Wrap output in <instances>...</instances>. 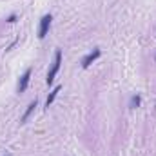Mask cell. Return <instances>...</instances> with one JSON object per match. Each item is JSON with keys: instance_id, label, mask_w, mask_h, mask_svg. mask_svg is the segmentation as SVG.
<instances>
[{"instance_id": "1", "label": "cell", "mask_w": 156, "mask_h": 156, "mask_svg": "<svg viewBox=\"0 0 156 156\" xmlns=\"http://www.w3.org/2000/svg\"><path fill=\"white\" fill-rule=\"evenodd\" d=\"M60 66H62V49H56L55 51V62H53V66H51V69L47 73V78H45L47 85H53L55 78H56L58 71H60Z\"/></svg>"}, {"instance_id": "2", "label": "cell", "mask_w": 156, "mask_h": 156, "mask_svg": "<svg viewBox=\"0 0 156 156\" xmlns=\"http://www.w3.org/2000/svg\"><path fill=\"white\" fill-rule=\"evenodd\" d=\"M51 22H53V15H51V13L42 16V20H40V26H38V38H45V35L49 33Z\"/></svg>"}, {"instance_id": "3", "label": "cell", "mask_w": 156, "mask_h": 156, "mask_svg": "<svg viewBox=\"0 0 156 156\" xmlns=\"http://www.w3.org/2000/svg\"><path fill=\"white\" fill-rule=\"evenodd\" d=\"M100 55H102V51H100L98 47H94V49H93L89 55H85V56L82 58V67H83V69H87V67H89L93 62H96V60L100 58Z\"/></svg>"}, {"instance_id": "4", "label": "cell", "mask_w": 156, "mask_h": 156, "mask_svg": "<svg viewBox=\"0 0 156 156\" xmlns=\"http://www.w3.org/2000/svg\"><path fill=\"white\" fill-rule=\"evenodd\" d=\"M31 73H33V69H31V67H27V69L24 71V75L20 76L18 87H16V91H18V93H26V89H27V85H29V80H31Z\"/></svg>"}, {"instance_id": "5", "label": "cell", "mask_w": 156, "mask_h": 156, "mask_svg": "<svg viewBox=\"0 0 156 156\" xmlns=\"http://www.w3.org/2000/svg\"><path fill=\"white\" fill-rule=\"evenodd\" d=\"M37 105H38V100L35 98V100H33V102H31V104L27 105V109H26V113L22 115V118H20V123H26V122H27V118H29L31 115H33V111H35V107H37Z\"/></svg>"}, {"instance_id": "6", "label": "cell", "mask_w": 156, "mask_h": 156, "mask_svg": "<svg viewBox=\"0 0 156 156\" xmlns=\"http://www.w3.org/2000/svg\"><path fill=\"white\" fill-rule=\"evenodd\" d=\"M60 91H62V85H56V87L49 93V96H47V100H45V107H49V105L55 102V98L58 96V93H60Z\"/></svg>"}, {"instance_id": "7", "label": "cell", "mask_w": 156, "mask_h": 156, "mask_svg": "<svg viewBox=\"0 0 156 156\" xmlns=\"http://www.w3.org/2000/svg\"><path fill=\"white\" fill-rule=\"evenodd\" d=\"M142 105V96L140 94H133L131 96V102H129V107L131 109H136V107H140Z\"/></svg>"}, {"instance_id": "8", "label": "cell", "mask_w": 156, "mask_h": 156, "mask_svg": "<svg viewBox=\"0 0 156 156\" xmlns=\"http://www.w3.org/2000/svg\"><path fill=\"white\" fill-rule=\"evenodd\" d=\"M16 20V15H9V18H7V22H15Z\"/></svg>"}, {"instance_id": "9", "label": "cell", "mask_w": 156, "mask_h": 156, "mask_svg": "<svg viewBox=\"0 0 156 156\" xmlns=\"http://www.w3.org/2000/svg\"><path fill=\"white\" fill-rule=\"evenodd\" d=\"M154 62H156V56H154Z\"/></svg>"}, {"instance_id": "10", "label": "cell", "mask_w": 156, "mask_h": 156, "mask_svg": "<svg viewBox=\"0 0 156 156\" xmlns=\"http://www.w3.org/2000/svg\"><path fill=\"white\" fill-rule=\"evenodd\" d=\"M7 156H11V154H7Z\"/></svg>"}]
</instances>
